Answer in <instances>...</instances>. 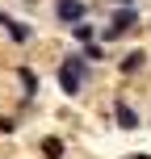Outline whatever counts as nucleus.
I'll use <instances>...</instances> for the list:
<instances>
[{
	"label": "nucleus",
	"mask_w": 151,
	"mask_h": 159,
	"mask_svg": "<svg viewBox=\"0 0 151 159\" xmlns=\"http://www.w3.org/2000/svg\"><path fill=\"white\" fill-rule=\"evenodd\" d=\"M84 71H88V63L80 55H67L63 63H59V88H63L67 96H76L80 88H84Z\"/></svg>",
	"instance_id": "f257e3e1"
},
{
	"label": "nucleus",
	"mask_w": 151,
	"mask_h": 159,
	"mask_svg": "<svg viewBox=\"0 0 151 159\" xmlns=\"http://www.w3.org/2000/svg\"><path fill=\"white\" fill-rule=\"evenodd\" d=\"M134 21H139V8H134V4H122L118 13H113V21H109V25H105V30H101V38H105V42L122 38V34H126V30H134Z\"/></svg>",
	"instance_id": "f03ea898"
},
{
	"label": "nucleus",
	"mask_w": 151,
	"mask_h": 159,
	"mask_svg": "<svg viewBox=\"0 0 151 159\" xmlns=\"http://www.w3.org/2000/svg\"><path fill=\"white\" fill-rule=\"evenodd\" d=\"M55 17H59V25L72 30L76 21H84V17H88V8H84V0H55Z\"/></svg>",
	"instance_id": "7ed1b4c3"
},
{
	"label": "nucleus",
	"mask_w": 151,
	"mask_h": 159,
	"mask_svg": "<svg viewBox=\"0 0 151 159\" xmlns=\"http://www.w3.org/2000/svg\"><path fill=\"white\" fill-rule=\"evenodd\" d=\"M0 25H4V34H8L13 42H30V38H34V30H30V25H25V21H17V17H8V13H0Z\"/></svg>",
	"instance_id": "20e7f679"
},
{
	"label": "nucleus",
	"mask_w": 151,
	"mask_h": 159,
	"mask_svg": "<svg viewBox=\"0 0 151 159\" xmlns=\"http://www.w3.org/2000/svg\"><path fill=\"white\" fill-rule=\"evenodd\" d=\"M113 121H118V130H139V113L126 101H113Z\"/></svg>",
	"instance_id": "39448f33"
},
{
	"label": "nucleus",
	"mask_w": 151,
	"mask_h": 159,
	"mask_svg": "<svg viewBox=\"0 0 151 159\" xmlns=\"http://www.w3.org/2000/svg\"><path fill=\"white\" fill-rule=\"evenodd\" d=\"M143 63H147V55H143V50H130V55H122L118 71H122V75H134V71H143Z\"/></svg>",
	"instance_id": "423d86ee"
},
{
	"label": "nucleus",
	"mask_w": 151,
	"mask_h": 159,
	"mask_svg": "<svg viewBox=\"0 0 151 159\" xmlns=\"http://www.w3.org/2000/svg\"><path fill=\"white\" fill-rule=\"evenodd\" d=\"M17 80H21V88H25V96H34V92H38V75H34L30 67H21V71H17Z\"/></svg>",
	"instance_id": "0eeeda50"
},
{
	"label": "nucleus",
	"mask_w": 151,
	"mask_h": 159,
	"mask_svg": "<svg viewBox=\"0 0 151 159\" xmlns=\"http://www.w3.org/2000/svg\"><path fill=\"white\" fill-rule=\"evenodd\" d=\"M72 38H76V42H92V38H97V30H92L88 21H76V25H72Z\"/></svg>",
	"instance_id": "6e6552de"
},
{
	"label": "nucleus",
	"mask_w": 151,
	"mask_h": 159,
	"mask_svg": "<svg viewBox=\"0 0 151 159\" xmlns=\"http://www.w3.org/2000/svg\"><path fill=\"white\" fill-rule=\"evenodd\" d=\"M80 59H84V63H97V59H105V46H97V42H84Z\"/></svg>",
	"instance_id": "1a4fd4ad"
},
{
	"label": "nucleus",
	"mask_w": 151,
	"mask_h": 159,
	"mask_svg": "<svg viewBox=\"0 0 151 159\" xmlns=\"http://www.w3.org/2000/svg\"><path fill=\"white\" fill-rule=\"evenodd\" d=\"M42 155L46 159H63V143L59 138H42Z\"/></svg>",
	"instance_id": "9d476101"
},
{
	"label": "nucleus",
	"mask_w": 151,
	"mask_h": 159,
	"mask_svg": "<svg viewBox=\"0 0 151 159\" xmlns=\"http://www.w3.org/2000/svg\"><path fill=\"white\" fill-rule=\"evenodd\" d=\"M13 130H17V121H13V117H0V134H13Z\"/></svg>",
	"instance_id": "9b49d317"
},
{
	"label": "nucleus",
	"mask_w": 151,
	"mask_h": 159,
	"mask_svg": "<svg viewBox=\"0 0 151 159\" xmlns=\"http://www.w3.org/2000/svg\"><path fill=\"white\" fill-rule=\"evenodd\" d=\"M126 159H151V155H143V151H139V155H126Z\"/></svg>",
	"instance_id": "f8f14e48"
},
{
	"label": "nucleus",
	"mask_w": 151,
	"mask_h": 159,
	"mask_svg": "<svg viewBox=\"0 0 151 159\" xmlns=\"http://www.w3.org/2000/svg\"><path fill=\"white\" fill-rule=\"evenodd\" d=\"M113 4H118V8H122V4H134V0H113Z\"/></svg>",
	"instance_id": "ddd939ff"
}]
</instances>
